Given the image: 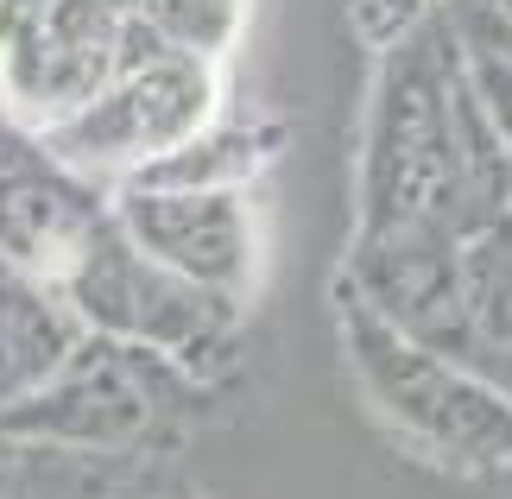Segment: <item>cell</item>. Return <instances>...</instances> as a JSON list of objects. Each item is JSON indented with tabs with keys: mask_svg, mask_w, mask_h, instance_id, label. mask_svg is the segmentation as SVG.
I'll use <instances>...</instances> for the list:
<instances>
[{
	"mask_svg": "<svg viewBox=\"0 0 512 499\" xmlns=\"http://www.w3.org/2000/svg\"><path fill=\"white\" fill-rule=\"evenodd\" d=\"M342 342H348V361L361 373L373 411L399 436H411L418 449L456 468L512 462V392H500L487 373L399 335L348 285H342Z\"/></svg>",
	"mask_w": 512,
	"mask_h": 499,
	"instance_id": "6da1fadb",
	"label": "cell"
},
{
	"mask_svg": "<svg viewBox=\"0 0 512 499\" xmlns=\"http://www.w3.org/2000/svg\"><path fill=\"white\" fill-rule=\"evenodd\" d=\"M57 291L70 297V310L83 316V329L114 335L127 348H146L171 367H203L215 361V348H228L241 304L222 291H203L190 278L165 272L152 253L127 241V228L102 215L76 259L57 272Z\"/></svg>",
	"mask_w": 512,
	"mask_h": 499,
	"instance_id": "7a4b0ae2",
	"label": "cell"
},
{
	"mask_svg": "<svg viewBox=\"0 0 512 499\" xmlns=\"http://www.w3.org/2000/svg\"><path fill=\"white\" fill-rule=\"evenodd\" d=\"M215 121H222V57L177 45L159 64L114 76L83 114H70L51 133H38V146L64 171L127 184L133 171H146L152 158L177 152L184 139H196Z\"/></svg>",
	"mask_w": 512,
	"mask_h": 499,
	"instance_id": "3957f363",
	"label": "cell"
},
{
	"mask_svg": "<svg viewBox=\"0 0 512 499\" xmlns=\"http://www.w3.org/2000/svg\"><path fill=\"white\" fill-rule=\"evenodd\" d=\"M121 0H0V89L32 133L64 127L114 83Z\"/></svg>",
	"mask_w": 512,
	"mask_h": 499,
	"instance_id": "277c9868",
	"label": "cell"
},
{
	"mask_svg": "<svg viewBox=\"0 0 512 499\" xmlns=\"http://www.w3.org/2000/svg\"><path fill=\"white\" fill-rule=\"evenodd\" d=\"M152 361L159 354L89 329L45 386L0 411V436L51 449H121L152 424Z\"/></svg>",
	"mask_w": 512,
	"mask_h": 499,
	"instance_id": "5b68a950",
	"label": "cell"
},
{
	"mask_svg": "<svg viewBox=\"0 0 512 499\" xmlns=\"http://www.w3.org/2000/svg\"><path fill=\"white\" fill-rule=\"evenodd\" d=\"M108 215L165 272L247 304L260 278V215L247 190H114Z\"/></svg>",
	"mask_w": 512,
	"mask_h": 499,
	"instance_id": "8992f818",
	"label": "cell"
},
{
	"mask_svg": "<svg viewBox=\"0 0 512 499\" xmlns=\"http://www.w3.org/2000/svg\"><path fill=\"white\" fill-rule=\"evenodd\" d=\"M102 203L70 184V171L57 165H7L0 158V253L13 259V266H26L38 278H51L76 259V247H83V234L102 222Z\"/></svg>",
	"mask_w": 512,
	"mask_h": 499,
	"instance_id": "52a82bcc",
	"label": "cell"
},
{
	"mask_svg": "<svg viewBox=\"0 0 512 499\" xmlns=\"http://www.w3.org/2000/svg\"><path fill=\"white\" fill-rule=\"evenodd\" d=\"M83 316L70 310V297L26 266H13L0 253V411L38 392L45 379L83 348Z\"/></svg>",
	"mask_w": 512,
	"mask_h": 499,
	"instance_id": "ba28073f",
	"label": "cell"
},
{
	"mask_svg": "<svg viewBox=\"0 0 512 499\" xmlns=\"http://www.w3.org/2000/svg\"><path fill=\"white\" fill-rule=\"evenodd\" d=\"M272 127H241V121H215L196 139H184L177 152L152 158L146 171H133L114 190H247L260 165L272 158Z\"/></svg>",
	"mask_w": 512,
	"mask_h": 499,
	"instance_id": "9c48e42d",
	"label": "cell"
},
{
	"mask_svg": "<svg viewBox=\"0 0 512 499\" xmlns=\"http://www.w3.org/2000/svg\"><path fill=\"white\" fill-rule=\"evenodd\" d=\"M140 13L171 38V45L203 51V57H222L234 38H241L247 0H140Z\"/></svg>",
	"mask_w": 512,
	"mask_h": 499,
	"instance_id": "30bf717a",
	"label": "cell"
},
{
	"mask_svg": "<svg viewBox=\"0 0 512 499\" xmlns=\"http://www.w3.org/2000/svg\"><path fill=\"white\" fill-rule=\"evenodd\" d=\"M456 51H462V70H468V83H475V95H481L487 121H494V133L512 152V57L494 51V45H456Z\"/></svg>",
	"mask_w": 512,
	"mask_h": 499,
	"instance_id": "8fae6325",
	"label": "cell"
},
{
	"mask_svg": "<svg viewBox=\"0 0 512 499\" xmlns=\"http://www.w3.org/2000/svg\"><path fill=\"white\" fill-rule=\"evenodd\" d=\"M354 26H361L367 45L392 51L424 26V0H354Z\"/></svg>",
	"mask_w": 512,
	"mask_h": 499,
	"instance_id": "7c38bea8",
	"label": "cell"
},
{
	"mask_svg": "<svg viewBox=\"0 0 512 499\" xmlns=\"http://www.w3.org/2000/svg\"><path fill=\"white\" fill-rule=\"evenodd\" d=\"M0 499H13V487H7V481H0Z\"/></svg>",
	"mask_w": 512,
	"mask_h": 499,
	"instance_id": "4fadbf2b",
	"label": "cell"
}]
</instances>
